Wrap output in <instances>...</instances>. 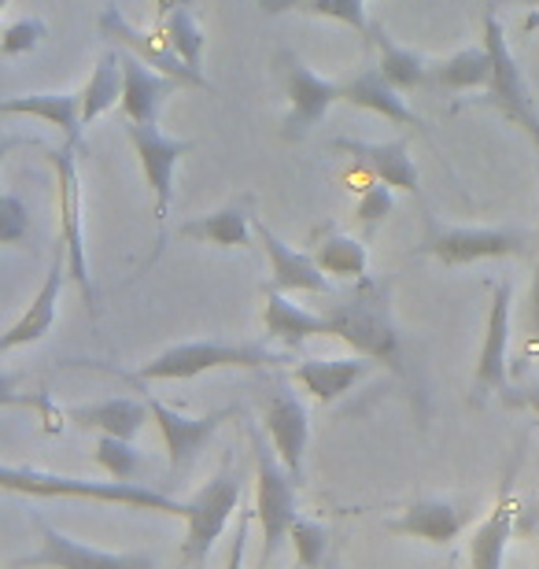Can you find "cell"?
I'll list each match as a JSON object with an SVG mask.
<instances>
[{"instance_id":"6da1fadb","label":"cell","mask_w":539,"mask_h":569,"mask_svg":"<svg viewBox=\"0 0 539 569\" xmlns=\"http://www.w3.org/2000/svg\"><path fill=\"white\" fill-rule=\"evenodd\" d=\"M329 337L343 340L351 351L370 356L377 367L392 370L396 378H407V356L403 337L392 318V289L381 278H359L355 289L340 292L337 300L326 307Z\"/></svg>"},{"instance_id":"7a4b0ae2","label":"cell","mask_w":539,"mask_h":569,"mask_svg":"<svg viewBox=\"0 0 539 569\" xmlns=\"http://www.w3.org/2000/svg\"><path fill=\"white\" fill-rule=\"evenodd\" d=\"M0 488L4 492H22V496H67V499H97V503H119V507H137V510H156V515L186 518L189 499H174L159 488L137 485V481H89V477H71V473H52L41 466H0Z\"/></svg>"},{"instance_id":"3957f363","label":"cell","mask_w":539,"mask_h":569,"mask_svg":"<svg viewBox=\"0 0 539 569\" xmlns=\"http://www.w3.org/2000/svg\"><path fill=\"white\" fill-rule=\"evenodd\" d=\"M289 351H273L256 340H186L167 351H159L152 362H144L130 381H192L211 370H278L289 367Z\"/></svg>"},{"instance_id":"277c9868","label":"cell","mask_w":539,"mask_h":569,"mask_svg":"<svg viewBox=\"0 0 539 569\" xmlns=\"http://www.w3.org/2000/svg\"><path fill=\"white\" fill-rule=\"evenodd\" d=\"M251 448H256V518H259V529H262V555L259 562L267 566L273 562V555L285 540H289V529L292 521L300 518L296 510V485L292 473L285 470L278 448H267V440L251 429Z\"/></svg>"},{"instance_id":"5b68a950","label":"cell","mask_w":539,"mask_h":569,"mask_svg":"<svg viewBox=\"0 0 539 569\" xmlns=\"http://www.w3.org/2000/svg\"><path fill=\"white\" fill-rule=\"evenodd\" d=\"M41 148V144H38ZM44 159L56 170V200H60V244L67 248V267H71V281L82 289V300L89 311L97 315V292L93 278H89L86 259V214H82V174H78V144L41 148Z\"/></svg>"},{"instance_id":"8992f818","label":"cell","mask_w":539,"mask_h":569,"mask_svg":"<svg viewBox=\"0 0 539 569\" xmlns=\"http://www.w3.org/2000/svg\"><path fill=\"white\" fill-rule=\"evenodd\" d=\"M240 470L233 466V455H226L218 473L197 496L189 499V515H186V543H181V562L186 566H203L208 562L211 548L222 537L226 521L233 518V510L240 503Z\"/></svg>"},{"instance_id":"52a82bcc","label":"cell","mask_w":539,"mask_h":569,"mask_svg":"<svg viewBox=\"0 0 539 569\" xmlns=\"http://www.w3.org/2000/svg\"><path fill=\"white\" fill-rule=\"evenodd\" d=\"M485 44L491 52V82L485 89L488 93L485 104L496 108L502 119H510L513 127H521L539 144V116L532 108V93H529V86H525L518 60H513L496 8H485Z\"/></svg>"},{"instance_id":"ba28073f","label":"cell","mask_w":539,"mask_h":569,"mask_svg":"<svg viewBox=\"0 0 539 569\" xmlns=\"http://www.w3.org/2000/svg\"><path fill=\"white\" fill-rule=\"evenodd\" d=\"M122 130L133 144V156H137V163H141V174L148 181V189H152V197H156V222L167 237L170 203H174V170L181 163V156H189L192 148H197V141L167 138V133L159 130V122L122 119Z\"/></svg>"},{"instance_id":"9c48e42d","label":"cell","mask_w":539,"mask_h":569,"mask_svg":"<svg viewBox=\"0 0 539 569\" xmlns=\"http://www.w3.org/2000/svg\"><path fill=\"white\" fill-rule=\"evenodd\" d=\"M529 233L521 230H469V226H436L429 222L418 252L440 259L443 267H466L480 259L529 256Z\"/></svg>"},{"instance_id":"30bf717a","label":"cell","mask_w":539,"mask_h":569,"mask_svg":"<svg viewBox=\"0 0 539 569\" xmlns=\"http://www.w3.org/2000/svg\"><path fill=\"white\" fill-rule=\"evenodd\" d=\"M278 74L285 82V97H289V116L281 122V138L303 141L340 100V82L315 74L296 52H278Z\"/></svg>"},{"instance_id":"8fae6325","label":"cell","mask_w":539,"mask_h":569,"mask_svg":"<svg viewBox=\"0 0 539 569\" xmlns=\"http://www.w3.org/2000/svg\"><path fill=\"white\" fill-rule=\"evenodd\" d=\"M510 315H513V281L491 284V311L485 326V345H480L473 392L469 403L485 407L488 396H502L510 389Z\"/></svg>"},{"instance_id":"7c38bea8","label":"cell","mask_w":539,"mask_h":569,"mask_svg":"<svg viewBox=\"0 0 539 569\" xmlns=\"http://www.w3.org/2000/svg\"><path fill=\"white\" fill-rule=\"evenodd\" d=\"M100 38H104L108 44H114V49H126L133 56H141V60L148 67H156V71H163L170 78H178L186 89H211L208 78H203L197 67H189L186 60L178 56V49L163 38V30H137L130 19L122 16L119 8H104L100 11V22H97Z\"/></svg>"},{"instance_id":"4fadbf2b","label":"cell","mask_w":539,"mask_h":569,"mask_svg":"<svg viewBox=\"0 0 539 569\" xmlns=\"http://www.w3.org/2000/svg\"><path fill=\"white\" fill-rule=\"evenodd\" d=\"M41 532V548L27 555V559L11 562L16 569H30V566H56V569H152V559L144 555H119V551H97L89 543L71 540L67 532H60L52 521H44L41 515L33 518Z\"/></svg>"},{"instance_id":"5bb4252c","label":"cell","mask_w":539,"mask_h":569,"mask_svg":"<svg viewBox=\"0 0 539 569\" xmlns=\"http://www.w3.org/2000/svg\"><path fill=\"white\" fill-rule=\"evenodd\" d=\"M148 407H152V422L159 426V437L167 443V466H170V477H181L189 473V466L197 462V455L208 448L214 440V432L222 429V422L233 411H214V415H200V418H189L167 407L163 400L148 396Z\"/></svg>"},{"instance_id":"9a60e30c","label":"cell","mask_w":539,"mask_h":569,"mask_svg":"<svg viewBox=\"0 0 539 569\" xmlns=\"http://www.w3.org/2000/svg\"><path fill=\"white\" fill-rule=\"evenodd\" d=\"M262 426H267L270 443L278 448L285 470L292 473L296 485H303V455L307 443H311V415H307L303 400L285 385H273L267 396V422Z\"/></svg>"},{"instance_id":"2e32d148","label":"cell","mask_w":539,"mask_h":569,"mask_svg":"<svg viewBox=\"0 0 539 569\" xmlns=\"http://www.w3.org/2000/svg\"><path fill=\"white\" fill-rule=\"evenodd\" d=\"M518 470H521V448L513 451L507 473H502L496 507H491V515L480 521L477 532H473V540H469V562L480 566V569H499L502 555H507V543L518 540V532H513V526H518V499H513Z\"/></svg>"},{"instance_id":"e0dca14e","label":"cell","mask_w":539,"mask_h":569,"mask_svg":"<svg viewBox=\"0 0 539 569\" xmlns=\"http://www.w3.org/2000/svg\"><path fill=\"white\" fill-rule=\"evenodd\" d=\"M122 52V119H133V122H159V111H163V104L174 93H181L178 78H170L163 71H156V67H148L141 56L133 52Z\"/></svg>"},{"instance_id":"ac0fdd59","label":"cell","mask_w":539,"mask_h":569,"mask_svg":"<svg viewBox=\"0 0 539 569\" xmlns=\"http://www.w3.org/2000/svg\"><path fill=\"white\" fill-rule=\"evenodd\" d=\"M340 100H348V104H355V108L373 111V116L396 122V127L426 133V119H421L418 111L407 104L403 89H396L381 74V67H366V71L348 78V82H340Z\"/></svg>"},{"instance_id":"d6986e66","label":"cell","mask_w":539,"mask_h":569,"mask_svg":"<svg viewBox=\"0 0 539 569\" xmlns=\"http://www.w3.org/2000/svg\"><path fill=\"white\" fill-rule=\"evenodd\" d=\"M256 233H259V244L262 252L270 259V284L281 292H326L332 296V284L326 278V270L315 263V256L307 252H296L281 241L278 233L270 230L267 222L256 214Z\"/></svg>"},{"instance_id":"ffe728a7","label":"cell","mask_w":539,"mask_h":569,"mask_svg":"<svg viewBox=\"0 0 539 569\" xmlns=\"http://www.w3.org/2000/svg\"><path fill=\"white\" fill-rule=\"evenodd\" d=\"M67 274H71V267H67V248L60 244V252H56L38 296L30 300V307L22 311L19 322L8 326V333L0 337V356H11V351L22 345H38V340L56 326V307H60V292H63Z\"/></svg>"},{"instance_id":"44dd1931","label":"cell","mask_w":539,"mask_h":569,"mask_svg":"<svg viewBox=\"0 0 539 569\" xmlns=\"http://www.w3.org/2000/svg\"><path fill=\"white\" fill-rule=\"evenodd\" d=\"M337 152H348L351 163H362L370 170L373 178L388 181L392 189H403V192H418L421 189V174L415 167V156H410V141L407 138H396V141H332Z\"/></svg>"},{"instance_id":"7402d4cb","label":"cell","mask_w":539,"mask_h":569,"mask_svg":"<svg viewBox=\"0 0 539 569\" xmlns=\"http://www.w3.org/2000/svg\"><path fill=\"white\" fill-rule=\"evenodd\" d=\"M469 526V510L447 503V499H415L399 518H388L385 529L399 537H415L426 543H451Z\"/></svg>"},{"instance_id":"603a6c76","label":"cell","mask_w":539,"mask_h":569,"mask_svg":"<svg viewBox=\"0 0 539 569\" xmlns=\"http://www.w3.org/2000/svg\"><path fill=\"white\" fill-rule=\"evenodd\" d=\"M251 197H240L226 208H218L214 214H200L178 226V237L200 244H218V248H251L259 241L256 233V214H251Z\"/></svg>"},{"instance_id":"cb8c5ba5","label":"cell","mask_w":539,"mask_h":569,"mask_svg":"<svg viewBox=\"0 0 539 569\" xmlns=\"http://www.w3.org/2000/svg\"><path fill=\"white\" fill-rule=\"evenodd\" d=\"M262 296H267L262 329H267L270 340H278V345L296 351V348H303L311 337H329V318H326V311H307V307L289 300V292L273 289V284H267V289H262Z\"/></svg>"},{"instance_id":"d4e9b609","label":"cell","mask_w":539,"mask_h":569,"mask_svg":"<svg viewBox=\"0 0 539 569\" xmlns=\"http://www.w3.org/2000/svg\"><path fill=\"white\" fill-rule=\"evenodd\" d=\"M373 367L377 362L370 356H359V351L348 359H303L296 362V385H303L318 403H332L370 378Z\"/></svg>"},{"instance_id":"484cf974","label":"cell","mask_w":539,"mask_h":569,"mask_svg":"<svg viewBox=\"0 0 539 569\" xmlns=\"http://www.w3.org/2000/svg\"><path fill=\"white\" fill-rule=\"evenodd\" d=\"M0 116H33L44 119L49 127L63 130V138L71 144H82V93H22L8 97L0 104Z\"/></svg>"},{"instance_id":"4316f807","label":"cell","mask_w":539,"mask_h":569,"mask_svg":"<svg viewBox=\"0 0 539 569\" xmlns=\"http://www.w3.org/2000/svg\"><path fill=\"white\" fill-rule=\"evenodd\" d=\"M63 418H71V422L82 429L133 440L137 432L144 429L148 418H152V407H148V400L141 403V400H130V396H111V400H100L89 407H71V411H63Z\"/></svg>"},{"instance_id":"83f0119b","label":"cell","mask_w":539,"mask_h":569,"mask_svg":"<svg viewBox=\"0 0 539 569\" xmlns=\"http://www.w3.org/2000/svg\"><path fill=\"white\" fill-rule=\"evenodd\" d=\"M370 44L377 49V67H381V74L396 89L410 93V89H421V86L432 82V63L426 60V56H418L415 49L396 44L392 33H388L385 27H377V22L370 27Z\"/></svg>"},{"instance_id":"f1b7e54d","label":"cell","mask_w":539,"mask_h":569,"mask_svg":"<svg viewBox=\"0 0 539 569\" xmlns=\"http://www.w3.org/2000/svg\"><path fill=\"white\" fill-rule=\"evenodd\" d=\"M262 16H315L332 19L351 27L355 33L370 38V16H366V0H259Z\"/></svg>"},{"instance_id":"f546056e","label":"cell","mask_w":539,"mask_h":569,"mask_svg":"<svg viewBox=\"0 0 539 569\" xmlns=\"http://www.w3.org/2000/svg\"><path fill=\"white\" fill-rule=\"evenodd\" d=\"M491 82V52L488 44H469L447 56L443 63H432V86L447 93H462V89H488Z\"/></svg>"},{"instance_id":"4dcf8cb0","label":"cell","mask_w":539,"mask_h":569,"mask_svg":"<svg viewBox=\"0 0 539 569\" xmlns=\"http://www.w3.org/2000/svg\"><path fill=\"white\" fill-rule=\"evenodd\" d=\"M122 52L119 49H108L104 56L97 60L93 74L82 89V127H89L93 119H100L104 111L119 108L122 104Z\"/></svg>"},{"instance_id":"1f68e13d","label":"cell","mask_w":539,"mask_h":569,"mask_svg":"<svg viewBox=\"0 0 539 569\" xmlns=\"http://www.w3.org/2000/svg\"><path fill=\"white\" fill-rule=\"evenodd\" d=\"M315 263L332 278L343 281H359L370 274V252H366V241L351 233H329L311 248Z\"/></svg>"},{"instance_id":"d6a6232c","label":"cell","mask_w":539,"mask_h":569,"mask_svg":"<svg viewBox=\"0 0 539 569\" xmlns=\"http://www.w3.org/2000/svg\"><path fill=\"white\" fill-rule=\"evenodd\" d=\"M159 30H163V38L174 44L178 56L186 60L189 67H197L200 71V60H203V41H208V33L192 16V8H178L170 11V16L159 19Z\"/></svg>"},{"instance_id":"836d02e7","label":"cell","mask_w":539,"mask_h":569,"mask_svg":"<svg viewBox=\"0 0 539 569\" xmlns=\"http://www.w3.org/2000/svg\"><path fill=\"white\" fill-rule=\"evenodd\" d=\"M97 466L108 477H119V481H133L137 470L144 466L141 451L133 448V440L126 437H111V432H100L97 437Z\"/></svg>"},{"instance_id":"e575fe53","label":"cell","mask_w":539,"mask_h":569,"mask_svg":"<svg viewBox=\"0 0 539 569\" xmlns=\"http://www.w3.org/2000/svg\"><path fill=\"white\" fill-rule=\"evenodd\" d=\"M289 540H292V551H296V562L300 566H322L326 555H329V529L322 521H311V518H296L292 529H289Z\"/></svg>"},{"instance_id":"d590c367","label":"cell","mask_w":539,"mask_h":569,"mask_svg":"<svg viewBox=\"0 0 539 569\" xmlns=\"http://www.w3.org/2000/svg\"><path fill=\"white\" fill-rule=\"evenodd\" d=\"M392 211H396V189L388 186V181L373 178L370 186L359 192V203H355V222H359L366 233H373Z\"/></svg>"},{"instance_id":"8d00e7d4","label":"cell","mask_w":539,"mask_h":569,"mask_svg":"<svg viewBox=\"0 0 539 569\" xmlns=\"http://www.w3.org/2000/svg\"><path fill=\"white\" fill-rule=\"evenodd\" d=\"M0 241L4 244L30 241V211L19 192H4V200H0Z\"/></svg>"},{"instance_id":"74e56055","label":"cell","mask_w":539,"mask_h":569,"mask_svg":"<svg viewBox=\"0 0 539 569\" xmlns=\"http://www.w3.org/2000/svg\"><path fill=\"white\" fill-rule=\"evenodd\" d=\"M44 38H49V27H44L41 19H19V22H11V27L4 30V41H0V52H4V56L33 52Z\"/></svg>"},{"instance_id":"f35d334b","label":"cell","mask_w":539,"mask_h":569,"mask_svg":"<svg viewBox=\"0 0 539 569\" xmlns=\"http://www.w3.org/2000/svg\"><path fill=\"white\" fill-rule=\"evenodd\" d=\"M513 532H518V540L539 537V496H529L518 503V526H513Z\"/></svg>"},{"instance_id":"ab89813d","label":"cell","mask_w":539,"mask_h":569,"mask_svg":"<svg viewBox=\"0 0 539 569\" xmlns=\"http://www.w3.org/2000/svg\"><path fill=\"white\" fill-rule=\"evenodd\" d=\"M529 326H532L529 356L539 359V256H536V270H532V284H529Z\"/></svg>"},{"instance_id":"60d3db41","label":"cell","mask_w":539,"mask_h":569,"mask_svg":"<svg viewBox=\"0 0 539 569\" xmlns=\"http://www.w3.org/2000/svg\"><path fill=\"white\" fill-rule=\"evenodd\" d=\"M499 400L507 407H525V411H532L539 418V389H532V385H525V389H513V385H510Z\"/></svg>"},{"instance_id":"b9f144b4","label":"cell","mask_w":539,"mask_h":569,"mask_svg":"<svg viewBox=\"0 0 539 569\" xmlns=\"http://www.w3.org/2000/svg\"><path fill=\"white\" fill-rule=\"evenodd\" d=\"M200 0H156V22L170 16V11H178V8H197Z\"/></svg>"},{"instance_id":"7bdbcfd3","label":"cell","mask_w":539,"mask_h":569,"mask_svg":"<svg viewBox=\"0 0 539 569\" xmlns=\"http://www.w3.org/2000/svg\"><path fill=\"white\" fill-rule=\"evenodd\" d=\"M521 4H532V8H539V0H521ZM532 27H539V11H536V16H532L529 22H525V30H532Z\"/></svg>"},{"instance_id":"ee69618b","label":"cell","mask_w":539,"mask_h":569,"mask_svg":"<svg viewBox=\"0 0 539 569\" xmlns=\"http://www.w3.org/2000/svg\"><path fill=\"white\" fill-rule=\"evenodd\" d=\"M536 540H539V537H536Z\"/></svg>"}]
</instances>
